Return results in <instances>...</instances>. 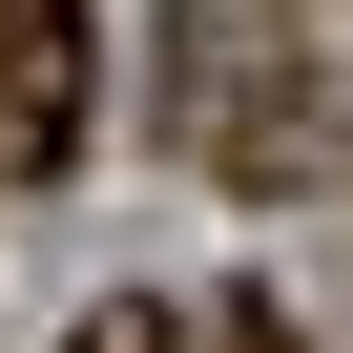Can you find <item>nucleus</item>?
Masks as SVG:
<instances>
[{"label":"nucleus","instance_id":"obj_3","mask_svg":"<svg viewBox=\"0 0 353 353\" xmlns=\"http://www.w3.org/2000/svg\"><path fill=\"white\" fill-rule=\"evenodd\" d=\"M83 353H208V332H188V312H145V291H125V312H83Z\"/></svg>","mask_w":353,"mask_h":353},{"label":"nucleus","instance_id":"obj_1","mask_svg":"<svg viewBox=\"0 0 353 353\" xmlns=\"http://www.w3.org/2000/svg\"><path fill=\"white\" fill-rule=\"evenodd\" d=\"M291 83H312V63H291L270 21H188V42H166V125H188L229 188H291V166H312V104H291Z\"/></svg>","mask_w":353,"mask_h":353},{"label":"nucleus","instance_id":"obj_2","mask_svg":"<svg viewBox=\"0 0 353 353\" xmlns=\"http://www.w3.org/2000/svg\"><path fill=\"white\" fill-rule=\"evenodd\" d=\"M83 145V0H0V188Z\"/></svg>","mask_w":353,"mask_h":353}]
</instances>
